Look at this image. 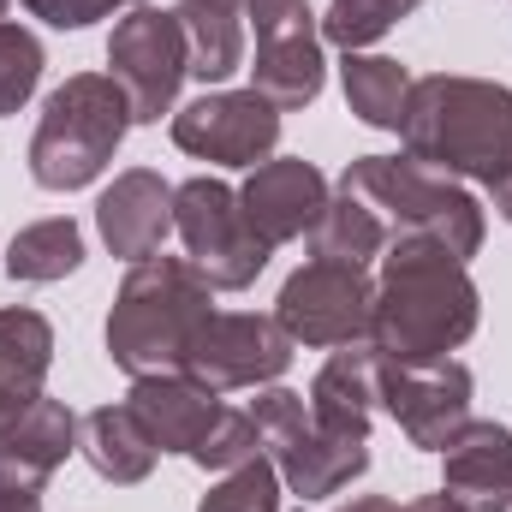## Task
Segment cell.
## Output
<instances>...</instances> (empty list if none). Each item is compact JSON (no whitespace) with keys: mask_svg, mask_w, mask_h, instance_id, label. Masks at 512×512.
Returning <instances> with one entry per match:
<instances>
[{"mask_svg":"<svg viewBox=\"0 0 512 512\" xmlns=\"http://www.w3.org/2000/svg\"><path fill=\"white\" fill-rule=\"evenodd\" d=\"M483 298L465 262L435 245H387L376 310H370V346L382 364H435L459 352L477 334Z\"/></svg>","mask_w":512,"mask_h":512,"instance_id":"cell-1","label":"cell"},{"mask_svg":"<svg viewBox=\"0 0 512 512\" xmlns=\"http://www.w3.org/2000/svg\"><path fill=\"white\" fill-rule=\"evenodd\" d=\"M399 137L411 161L447 179L501 185L512 173V90L489 78H459V72L411 78Z\"/></svg>","mask_w":512,"mask_h":512,"instance_id":"cell-2","label":"cell"},{"mask_svg":"<svg viewBox=\"0 0 512 512\" xmlns=\"http://www.w3.org/2000/svg\"><path fill=\"white\" fill-rule=\"evenodd\" d=\"M215 316V286L185 256H143L114 292L108 358L137 376H173L191 358L197 328Z\"/></svg>","mask_w":512,"mask_h":512,"instance_id":"cell-3","label":"cell"},{"mask_svg":"<svg viewBox=\"0 0 512 512\" xmlns=\"http://www.w3.org/2000/svg\"><path fill=\"white\" fill-rule=\"evenodd\" d=\"M340 191L382 221L387 245H435L453 262L483 251V203L411 155H358L340 173Z\"/></svg>","mask_w":512,"mask_h":512,"instance_id":"cell-4","label":"cell"},{"mask_svg":"<svg viewBox=\"0 0 512 512\" xmlns=\"http://www.w3.org/2000/svg\"><path fill=\"white\" fill-rule=\"evenodd\" d=\"M131 131V102L108 72H72L30 137V179L42 191H84L90 179H102V167L114 161V149Z\"/></svg>","mask_w":512,"mask_h":512,"instance_id":"cell-5","label":"cell"},{"mask_svg":"<svg viewBox=\"0 0 512 512\" xmlns=\"http://www.w3.org/2000/svg\"><path fill=\"white\" fill-rule=\"evenodd\" d=\"M173 233L185 239V262L215 292H245L274 256V245L245 221L239 191L227 179H209V173L173 185Z\"/></svg>","mask_w":512,"mask_h":512,"instance_id":"cell-6","label":"cell"},{"mask_svg":"<svg viewBox=\"0 0 512 512\" xmlns=\"http://www.w3.org/2000/svg\"><path fill=\"white\" fill-rule=\"evenodd\" d=\"M108 78L126 90L131 126H161L173 114L179 84L191 78V48L173 12L161 6H131L108 36Z\"/></svg>","mask_w":512,"mask_h":512,"instance_id":"cell-7","label":"cell"},{"mask_svg":"<svg viewBox=\"0 0 512 512\" xmlns=\"http://www.w3.org/2000/svg\"><path fill=\"white\" fill-rule=\"evenodd\" d=\"M376 280L358 262L310 256L274 298V322L292 334V346H352L370 340Z\"/></svg>","mask_w":512,"mask_h":512,"instance_id":"cell-8","label":"cell"},{"mask_svg":"<svg viewBox=\"0 0 512 512\" xmlns=\"http://www.w3.org/2000/svg\"><path fill=\"white\" fill-rule=\"evenodd\" d=\"M292 364V334L274 316L256 310H215L185 358V376H197L215 393H239V387H274Z\"/></svg>","mask_w":512,"mask_h":512,"instance_id":"cell-9","label":"cell"},{"mask_svg":"<svg viewBox=\"0 0 512 512\" xmlns=\"http://www.w3.org/2000/svg\"><path fill=\"white\" fill-rule=\"evenodd\" d=\"M173 143L215 167H262L280 143V108L256 90H209L173 114Z\"/></svg>","mask_w":512,"mask_h":512,"instance_id":"cell-10","label":"cell"},{"mask_svg":"<svg viewBox=\"0 0 512 512\" xmlns=\"http://www.w3.org/2000/svg\"><path fill=\"white\" fill-rule=\"evenodd\" d=\"M471 370L453 358L435 364H382V411L405 429L411 447L441 453L471 423Z\"/></svg>","mask_w":512,"mask_h":512,"instance_id":"cell-11","label":"cell"},{"mask_svg":"<svg viewBox=\"0 0 512 512\" xmlns=\"http://www.w3.org/2000/svg\"><path fill=\"white\" fill-rule=\"evenodd\" d=\"M328 179L304 161V155H268L262 167H251V179L239 185V203H245V221L280 251L304 233H316L322 209H328Z\"/></svg>","mask_w":512,"mask_h":512,"instance_id":"cell-12","label":"cell"},{"mask_svg":"<svg viewBox=\"0 0 512 512\" xmlns=\"http://www.w3.org/2000/svg\"><path fill=\"white\" fill-rule=\"evenodd\" d=\"M251 90L268 96L280 114L310 108L322 96V24L310 6L274 18L256 30V60H251Z\"/></svg>","mask_w":512,"mask_h":512,"instance_id":"cell-13","label":"cell"},{"mask_svg":"<svg viewBox=\"0 0 512 512\" xmlns=\"http://www.w3.org/2000/svg\"><path fill=\"white\" fill-rule=\"evenodd\" d=\"M96 227H102V245L126 262L143 256H161L167 233H173V185L149 167H126L102 203H96Z\"/></svg>","mask_w":512,"mask_h":512,"instance_id":"cell-14","label":"cell"},{"mask_svg":"<svg viewBox=\"0 0 512 512\" xmlns=\"http://www.w3.org/2000/svg\"><path fill=\"white\" fill-rule=\"evenodd\" d=\"M441 459H447L441 489L465 512H512V429L507 423L471 417L441 447Z\"/></svg>","mask_w":512,"mask_h":512,"instance_id":"cell-15","label":"cell"},{"mask_svg":"<svg viewBox=\"0 0 512 512\" xmlns=\"http://www.w3.org/2000/svg\"><path fill=\"white\" fill-rule=\"evenodd\" d=\"M72 447H78V417H72L60 399L36 393L30 405L0 411V477H6V483L42 489V483L66 465Z\"/></svg>","mask_w":512,"mask_h":512,"instance_id":"cell-16","label":"cell"},{"mask_svg":"<svg viewBox=\"0 0 512 512\" xmlns=\"http://www.w3.org/2000/svg\"><path fill=\"white\" fill-rule=\"evenodd\" d=\"M382 411V352L370 340L334 346V358L310 382V423L334 435H370Z\"/></svg>","mask_w":512,"mask_h":512,"instance_id":"cell-17","label":"cell"},{"mask_svg":"<svg viewBox=\"0 0 512 512\" xmlns=\"http://www.w3.org/2000/svg\"><path fill=\"white\" fill-rule=\"evenodd\" d=\"M280 483L298 495V501H328L340 489H352L364 471H370V435H334V429H316L304 423L286 447L268 453Z\"/></svg>","mask_w":512,"mask_h":512,"instance_id":"cell-18","label":"cell"},{"mask_svg":"<svg viewBox=\"0 0 512 512\" xmlns=\"http://www.w3.org/2000/svg\"><path fill=\"white\" fill-rule=\"evenodd\" d=\"M126 405L143 417V429H149V441L161 453H185L191 459V447L209 435V423L221 411V393L203 387L197 376H185V370H173V376H137Z\"/></svg>","mask_w":512,"mask_h":512,"instance_id":"cell-19","label":"cell"},{"mask_svg":"<svg viewBox=\"0 0 512 512\" xmlns=\"http://www.w3.org/2000/svg\"><path fill=\"white\" fill-rule=\"evenodd\" d=\"M78 453L90 459V471L102 483H120V489L143 483L155 471V459H161V447L149 441V429H143V417L131 405H96V411H84L78 417Z\"/></svg>","mask_w":512,"mask_h":512,"instance_id":"cell-20","label":"cell"},{"mask_svg":"<svg viewBox=\"0 0 512 512\" xmlns=\"http://www.w3.org/2000/svg\"><path fill=\"white\" fill-rule=\"evenodd\" d=\"M173 18L191 48V78L221 84L245 66V0H179Z\"/></svg>","mask_w":512,"mask_h":512,"instance_id":"cell-21","label":"cell"},{"mask_svg":"<svg viewBox=\"0 0 512 512\" xmlns=\"http://www.w3.org/2000/svg\"><path fill=\"white\" fill-rule=\"evenodd\" d=\"M48 364H54V328L42 310H0V411H18L30 405L42 382H48Z\"/></svg>","mask_w":512,"mask_h":512,"instance_id":"cell-22","label":"cell"},{"mask_svg":"<svg viewBox=\"0 0 512 512\" xmlns=\"http://www.w3.org/2000/svg\"><path fill=\"white\" fill-rule=\"evenodd\" d=\"M340 84H346V102L364 126L376 131H399L405 120V96H411V72L387 54H346L340 60Z\"/></svg>","mask_w":512,"mask_h":512,"instance_id":"cell-23","label":"cell"},{"mask_svg":"<svg viewBox=\"0 0 512 512\" xmlns=\"http://www.w3.org/2000/svg\"><path fill=\"white\" fill-rule=\"evenodd\" d=\"M78 262H84V233H78L72 215H48V221L12 233V245H6V274L24 280V286L66 280Z\"/></svg>","mask_w":512,"mask_h":512,"instance_id":"cell-24","label":"cell"},{"mask_svg":"<svg viewBox=\"0 0 512 512\" xmlns=\"http://www.w3.org/2000/svg\"><path fill=\"white\" fill-rule=\"evenodd\" d=\"M310 245H316V256H328V262H358V268H370V262L387 251V233L364 203H352L346 191H334L328 209H322V221H316V233H310Z\"/></svg>","mask_w":512,"mask_h":512,"instance_id":"cell-25","label":"cell"},{"mask_svg":"<svg viewBox=\"0 0 512 512\" xmlns=\"http://www.w3.org/2000/svg\"><path fill=\"white\" fill-rule=\"evenodd\" d=\"M417 6H423V0H328L322 36L340 42L346 54H364L370 42H382L387 30H393L405 12H417Z\"/></svg>","mask_w":512,"mask_h":512,"instance_id":"cell-26","label":"cell"},{"mask_svg":"<svg viewBox=\"0 0 512 512\" xmlns=\"http://www.w3.org/2000/svg\"><path fill=\"white\" fill-rule=\"evenodd\" d=\"M280 471H274V459L268 453H256L245 459L239 471H221V483L203 495V507L197 512H280Z\"/></svg>","mask_w":512,"mask_h":512,"instance_id":"cell-27","label":"cell"},{"mask_svg":"<svg viewBox=\"0 0 512 512\" xmlns=\"http://www.w3.org/2000/svg\"><path fill=\"white\" fill-rule=\"evenodd\" d=\"M42 42L24 30V24H12V18H0V120L6 114H18L30 96H36V84H42Z\"/></svg>","mask_w":512,"mask_h":512,"instance_id":"cell-28","label":"cell"},{"mask_svg":"<svg viewBox=\"0 0 512 512\" xmlns=\"http://www.w3.org/2000/svg\"><path fill=\"white\" fill-rule=\"evenodd\" d=\"M256 453H262V441H256L251 411L221 405V411H215V423H209V435L191 447V465H203V471H239V465L256 459Z\"/></svg>","mask_w":512,"mask_h":512,"instance_id":"cell-29","label":"cell"},{"mask_svg":"<svg viewBox=\"0 0 512 512\" xmlns=\"http://www.w3.org/2000/svg\"><path fill=\"white\" fill-rule=\"evenodd\" d=\"M18 6H30L42 24H54V30H84V24H96V18H108L120 0H18Z\"/></svg>","mask_w":512,"mask_h":512,"instance_id":"cell-30","label":"cell"},{"mask_svg":"<svg viewBox=\"0 0 512 512\" xmlns=\"http://www.w3.org/2000/svg\"><path fill=\"white\" fill-rule=\"evenodd\" d=\"M0 512H42V489H24V483L0 477Z\"/></svg>","mask_w":512,"mask_h":512,"instance_id":"cell-31","label":"cell"},{"mask_svg":"<svg viewBox=\"0 0 512 512\" xmlns=\"http://www.w3.org/2000/svg\"><path fill=\"white\" fill-rule=\"evenodd\" d=\"M399 512H465V507H459V501H453V495L441 489V495H417L411 507H399Z\"/></svg>","mask_w":512,"mask_h":512,"instance_id":"cell-32","label":"cell"},{"mask_svg":"<svg viewBox=\"0 0 512 512\" xmlns=\"http://www.w3.org/2000/svg\"><path fill=\"white\" fill-rule=\"evenodd\" d=\"M340 512H399V501H387V495H358V501H346Z\"/></svg>","mask_w":512,"mask_h":512,"instance_id":"cell-33","label":"cell"},{"mask_svg":"<svg viewBox=\"0 0 512 512\" xmlns=\"http://www.w3.org/2000/svg\"><path fill=\"white\" fill-rule=\"evenodd\" d=\"M489 191H495V215H501V221L512 227V173L501 179V185H489Z\"/></svg>","mask_w":512,"mask_h":512,"instance_id":"cell-34","label":"cell"},{"mask_svg":"<svg viewBox=\"0 0 512 512\" xmlns=\"http://www.w3.org/2000/svg\"><path fill=\"white\" fill-rule=\"evenodd\" d=\"M137 6H155V0H137Z\"/></svg>","mask_w":512,"mask_h":512,"instance_id":"cell-35","label":"cell"},{"mask_svg":"<svg viewBox=\"0 0 512 512\" xmlns=\"http://www.w3.org/2000/svg\"><path fill=\"white\" fill-rule=\"evenodd\" d=\"M0 12H6V0H0Z\"/></svg>","mask_w":512,"mask_h":512,"instance_id":"cell-36","label":"cell"}]
</instances>
